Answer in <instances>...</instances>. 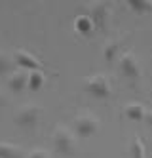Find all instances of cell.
<instances>
[{"label":"cell","instance_id":"obj_1","mask_svg":"<svg viewBox=\"0 0 152 158\" xmlns=\"http://www.w3.org/2000/svg\"><path fill=\"white\" fill-rule=\"evenodd\" d=\"M51 145H53V151L59 152L61 156H74L76 154V137L71 130L67 128H57L51 135Z\"/></svg>","mask_w":152,"mask_h":158},{"label":"cell","instance_id":"obj_2","mask_svg":"<svg viewBox=\"0 0 152 158\" xmlns=\"http://www.w3.org/2000/svg\"><path fill=\"white\" fill-rule=\"evenodd\" d=\"M44 114V107H40L38 103H29L25 107H21L15 112V124L23 130H34L38 126V122Z\"/></svg>","mask_w":152,"mask_h":158},{"label":"cell","instance_id":"obj_3","mask_svg":"<svg viewBox=\"0 0 152 158\" xmlns=\"http://www.w3.org/2000/svg\"><path fill=\"white\" fill-rule=\"evenodd\" d=\"M84 89L93 95L95 99H109L112 95V86H110V80L105 74H91L84 80Z\"/></svg>","mask_w":152,"mask_h":158},{"label":"cell","instance_id":"obj_4","mask_svg":"<svg viewBox=\"0 0 152 158\" xmlns=\"http://www.w3.org/2000/svg\"><path fill=\"white\" fill-rule=\"evenodd\" d=\"M101 128V122L95 114H91V112H84V114H80L76 120H74V130H76V135L82 139H88L91 135H95Z\"/></svg>","mask_w":152,"mask_h":158},{"label":"cell","instance_id":"obj_5","mask_svg":"<svg viewBox=\"0 0 152 158\" xmlns=\"http://www.w3.org/2000/svg\"><path fill=\"white\" fill-rule=\"evenodd\" d=\"M120 59V73L127 78V80L131 82H137L139 78H141L143 71H141V65H139V61L135 59L133 53H124Z\"/></svg>","mask_w":152,"mask_h":158},{"label":"cell","instance_id":"obj_6","mask_svg":"<svg viewBox=\"0 0 152 158\" xmlns=\"http://www.w3.org/2000/svg\"><path fill=\"white\" fill-rule=\"evenodd\" d=\"M93 21L97 31H105L109 25V17H110V4L107 2H95L91 6V12L88 14Z\"/></svg>","mask_w":152,"mask_h":158},{"label":"cell","instance_id":"obj_7","mask_svg":"<svg viewBox=\"0 0 152 158\" xmlns=\"http://www.w3.org/2000/svg\"><path fill=\"white\" fill-rule=\"evenodd\" d=\"M14 61L27 73H34V71H42V63L36 59V55H32L27 50H17L14 55Z\"/></svg>","mask_w":152,"mask_h":158},{"label":"cell","instance_id":"obj_8","mask_svg":"<svg viewBox=\"0 0 152 158\" xmlns=\"http://www.w3.org/2000/svg\"><path fill=\"white\" fill-rule=\"evenodd\" d=\"M27 84H29V73L27 71H17V73L11 74L10 80H8V88L11 89V92H15V94L25 92Z\"/></svg>","mask_w":152,"mask_h":158},{"label":"cell","instance_id":"obj_9","mask_svg":"<svg viewBox=\"0 0 152 158\" xmlns=\"http://www.w3.org/2000/svg\"><path fill=\"white\" fill-rule=\"evenodd\" d=\"M74 29L78 35L82 36H89L93 31H95V25H93V21L88 14H80L76 19H74Z\"/></svg>","mask_w":152,"mask_h":158},{"label":"cell","instance_id":"obj_10","mask_svg":"<svg viewBox=\"0 0 152 158\" xmlns=\"http://www.w3.org/2000/svg\"><path fill=\"white\" fill-rule=\"evenodd\" d=\"M124 114L127 120H133V122H141L145 120V114H146V109L143 103H127L125 109H124Z\"/></svg>","mask_w":152,"mask_h":158},{"label":"cell","instance_id":"obj_11","mask_svg":"<svg viewBox=\"0 0 152 158\" xmlns=\"http://www.w3.org/2000/svg\"><path fill=\"white\" fill-rule=\"evenodd\" d=\"M127 8L137 15H146L152 14V2L150 0H127Z\"/></svg>","mask_w":152,"mask_h":158},{"label":"cell","instance_id":"obj_12","mask_svg":"<svg viewBox=\"0 0 152 158\" xmlns=\"http://www.w3.org/2000/svg\"><path fill=\"white\" fill-rule=\"evenodd\" d=\"M129 156L131 158H146V151H145V143L141 137L133 135L129 141Z\"/></svg>","mask_w":152,"mask_h":158},{"label":"cell","instance_id":"obj_13","mask_svg":"<svg viewBox=\"0 0 152 158\" xmlns=\"http://www.w3.org/2000/svg\"><path fill=\"white\" fill-rule=\"evenodd\" d=\"M0 158H23V151L17 145L2 141L0 143Z\"/></svg>","mask_w":152,"mask_h":158},{"label":"cell","instance_id":"obj_14","mask_svg":"<svg viewBox=\"0 0 152 158\" xmlns=\"http://www.w3.org/2000/svg\"><path fill=\"white\" fill-rule=\"evenodd\" d=\"M44 82H46V78H44V73H42V71L29 73V84H27V89H31V92H38V89H42Z\"/></svg>","mask_w":152,"mask_h":158},{"label":"cell","instance_id":"obj_15","mask_svg":"<svg viewBox=\"0 0 152 158\" xmlns=\"http://www.w3.org/2000/svg\"><path fill=\"white\" fill-rule=\"evenodd\" d=\"M118 53H120V42H107V46L103 48V57L109 63L118 59Z\"/></svg>","mask_w":152,"mask_h":158},{"label":"cell","instance_id":"obj_16","mask_svg":"<svg viewBox=\"0 0 152 158\" xmlns=\"http://www.w3.org/2000/svg\"><path fill=\"white\" fill-rule=\"evenodd\" d=\"M14 69V59L6 53H0V76H6Z\"/></svg>","mask_w":152,"mask_h":158},{"label":"cell","instance_id":"obj_17","mask_svg":"<svg viewBox=\"0 0 152 158\" xmlns=\"http://www.w3.org/2000/svg\"><path fill=\"white\" fill-rule=\"evenodd\" d=\"M29 158H50V154L46 152L44 149H34V151L29 154Z\"/></svg>","mask_w":152,"mask_h":158},{"label":"cell","instance_id":"obj_18","mask_svg":"<svg viewBox=\"0 0 152 158\" xmlns=\"http://www.w3.org/2000/svg\"><path fill=\"white\" fill-rule=\"evenodd\" d=\"M145 122L152 128V110H146V114H145Z\"/></svg>","mask_w":152,"mask_h":158},{"label":"cell","instance_id":"obj_19","mask_svg":"<svg viewBox=\"0 0 152 158\" xmlns=\"http://www.w3.org/2000/svg\"><path fill=\"white\" fill-rule=\"evenodd\" d=\"M0 103H2V95H0Z\"/></svg>","mask_w":152,"mask_h":158}]
</instances>
